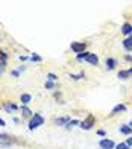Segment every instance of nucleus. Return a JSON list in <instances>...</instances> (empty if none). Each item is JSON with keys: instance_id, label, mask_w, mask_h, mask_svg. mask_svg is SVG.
Instances as JSON below:
<instances>
[{"instance_id": "obj_1", "label": "nucleus", "mask_w": 132, "mask_h": 149, "mask_svg": "<svg viewBox=\"0 0 132 149\" xmlns=\"http://www.w3.org/2000/svg\"><path fill=\"white\" fill-rule=\"evenodd\" d=\"M43 123H44V117L41 114H38V113H35V116H32V119H30V122H29V129L34 131L38 126H41Z\"/></svg>"}, {"instance_id": "obj_2", "label": "nucleus", "mask_w": 132, "mask_h": 149, "mask_svg": "<svg viewBox=\"0 0 132 149\" xmlns=\"http://www.w3.org/2000/svg\"><path fill=\"white\" fill-rule=\"evenodd\" d=\"M93 126H94V117L93 116H88L87 120L81 122V128H82V129H91Z\"/></svg>"}, {"instance_id": "obj_3", "label": "nucleus", "mask_w": 132, "mask_h": 149, "mask_svg": "<svg viewBox=\"0 0 132 149\" xmlns=\"http://www.w3.org/2000/svg\"><path fill=\"white\" fill-rule=\"evenodd\" d=\"M71 50L75 52V53H82V52H85V44L84 43H71Z\"/></svg>"}, {"instance_id": "obj_4", "label": "nucleus", "mask_w": 132, "mask_h": 149, "mask_svg": "<svg viewBox=\"0 0 132 149\" xmlns=\"http://www.w3.org/2000/svg\"><path fill=\"white\" fill-rule=\"evenodd\" d=\"M100 148L102 149H112L115 145H114V142L112 140H109V138H102V140H100Z\"/></svg>"}, {"instance_id": "obj_5", "label": "nucleus", "mask_w": 132, "mask_h": 149, "mask_svg": "<svg viewBox=\"0 0 132 149\" xmlns=\"http://www.w3.org/2000/svg\"><path fill=\"white\" fill-rule=\"evenodd\" d=\"M117 76H119V79H123V81H125V79H128L129 76H132V68H129V70H121V72H119Z\"/></svg>"}, {"instance_id": "obj_6", "label": "nucleus", "mask_w": 132, "mask_h": 149, "mask_svg": "<svg viewBox=\"0 0 132 149\" xmlns=\"http://www.w3.org/2000/svg\"><path fill=\"white\" fill-rule=\"evenodd\" d=\"M87 61L91 64V66H96V64L99 62V58L96 56V53H90L88 55V58H87Z\"/></svg>"}, {"instance_id": "obj_7", "label": "nucleus", "mask_w": 132, "mask_h": 149, "mask_svg": "<svg viewBox=\"0 0 132 149\" xmlns=\"http://www.w3.org/2000/svg\"><path fill=\"white\" fill-rule=\"evenodd\" d=\"M120 111H126V105H123V104L115 105L112 108V111H111V114H117V113H120Z\"/></svg>"}, {"instance_id": "obj_8", "label": "nucleus", "mask_w": 132, "mask_h": 149, "mask_svg": "<svg viewBox=\"0 0 132 149\" xmlns=\"http://www.w3.org/2000/svg\"><path fill=\"white\" fill-rule=\"evenodd\" d=\"M121 32H123L125 35H131V34H132V24L125 23V24H123V28H121Z\"/></svg>"}, {"instance_id": "obj_9", "label": "nucleus", "mask_w": 132, "mask_h": 149, "mask_svg": "<svg viewBox=\"0 0 132 149\" xmlns=\"http://www.w3.org/2000/svg\"><path fill=\"white\" fill-rule=\"evenodd\" d=\"M115 66H117V61H115L114 58H108V60H106V68H108V70H112Z\"/></svg>"}, {"instance_id": "obj_10", "label": "nucleus", "mask_w": 132, "mask_h": 149, "mask_svg": "<svg viewBox=\"0 0 132 149\" xmlns=\"http://www.w3.org/2000/svg\"><path fill=\"white\" fill-rule=\"evenodd\" d=\"M123 47H125L126 50H132V35L123 41Z\"/></svg>"}, {"instance_id": "obj_11", "label": "nucleus", "mask_w": 132, "mask_h": 149, "mask_svg": "<svg viewBox=\"0 0 132 149\" xmlns=\"http://www.w3.org/2000/svg\"><path fill=\"white\" fill-rule=\"evenodd\" d=\"M20 99H22L23 105H28V104L30 102V100H32V96L28 94V93H24V94H22V98H20Z\"/></svg>"}, {"instance_id": "obj_12", "label": "nucleus", "mask_w": 132, "mask_h": 149, "mask_svg": "<svg viewBox=\"0 0 132 149\" xmlns=\"http://www.w3.org/2000/svg\"><path fill=\"white\" fill-rule=\"evenodd\" d=\"M22 114H23V117H30L32 116V111H30L26 105H23L22 106Z\"/></svg>"}, {"instance_id": "obj_13", "label": "nucleus", "mask_w": 132, "mask_h": 149, "mask_svg": "<svg viewBox=\"0 0 132 149\" xmlns=\"http://www.w3.org/2000/svg\"><path fill=\"white\" fill-rule=\"evenodd\" d=\"M3 108H5V111H8V113H9V111H15V110H17V105H14V104H5Z\"/></svg>"}, {"instance_id": "obj_14", "label": "nucleus", "mask_w": 132, "mask_h": 149, "mask_svg": "<svg viewBox=\"0 0 132 149\" xmlns=\"http://www.w3.org/2000/svg\"><path fill=\"white\" fill-rule=\"evenodd\" d=\"M68 122H70V119H68V117H61V119H56L55 120V123L56 125H62V123H68Z\"/></svg>"}, {"instance_id": "obj_15", "label": "nucleus", "mask_w": 132, "mask_h": 149, "mask_svg": "<svg viewBox=\"0 0 132 149\" xmlns=\"http://www.w3.org/2000/svg\"><path fill=\"white\" fill-rule=\"evenodd\" d=\"M120 132H123V134H131L132 129L129 128V125H123V126H120Z\"/></svg>"}, {"instance_id": "obj_16", "label": "nucleus", "mask_w": 132, "mask_h": 149, "mask_svg": "<svg viewBox=\"0 0 132 149\" xmlns=\"http://www.w3.org/2000/svg\"><path fill=\"white\" fill-rule=\"evenodd\" d=\"M6 60H8V53L6 52H0V62L6 64Z\"/></svg>"}, {"instance_id": "obj_17", "label": "nucleus", "mask_w": 132, "mask_h": 149, "mask_svg": "<svg viewBox=\"0 0 132 149\" xmlns=\"http://www.w3.org/2000/svg\"><path fill=\"white\" fill-rule=\"evenodd\" d=\"M88 55H90L88 52H82V53H79V55H77V60H79V61H82V60H87V58H88Z\"/></svg>"}, {"instance_id": "obj_18", "label": "nucleus", "mask_w": 132, "mask_h": 149, "mask_svg": "<svg viewBox=\"0 0 132 149\" xmlns=\"http://www.w3.org/2000/svg\"><path fill=\"white\" fill-rule=\"evenodd\" d=\"M70 78H71V79H82V78H85V73L81 72L79 74H70Z\"/></svg>"}, {"instance_id": "obj_19", "label": "nucleus", "mask_w": 132, "mask_h": 149, "mask_svg": "<svg viewBox=\"0 0 132 149\" xmlns=\"http://www.w3.org/2000/svg\"><path fill=\"white\" fill-rule=\"evenodd\" d=\"M73 125H81V122H79V120H70L65 126H67V128H71Z\"/></svg>"}, {"instance_id": "obj_20", "label": "nucleus", "mask_w": 132, "mask_h": 149, "mask_svg": "<svg viewBox=\"0 0 132 149\" xmlns=\"http://www.w3.org/2000/svg\"><path fill=\"white\" fill-rule=\"evenodd\" d=\"M47 79H49V81H52V82H53V81H56V74L55 73H49V74H47Z\"/></svg>"}, {"instance_id": "obj_21", "label": "nucleus", "mask_w": 132, "mask_h": 149, "mask_svg": "<svg viewBox=\"0 0 132 149\" xmlns=\"http://www.w3.org/2000/svg\"><path fill=\"white\" fill-rule=\"evenodd\" d=\"M115 149H129V146L126 145V143H120V145L115 146Z\"/></svg>"}, {"instance_id": "obj_22", "label": "nucleus", "mask_w": 132, "mask_h": 149, "mask_svg": "<svg viewBox=\"0 0 132 149\" xmlns=\"http://www.w3.org/2000/svg\"><path fill=\"white\" fill-rule=\"evenodd\" d=\"M2 140H11V137H9L8 134H0V142H2Z\"/></svg>"}, {"instance_id": "obj_23", "label": "nucleus", "mask_w": 132, "mask_h": 149, "mask_svg": "<svg viewBox=\"0 0 132 149\" xmlns=\"http://www.w3.org/2000/svg\"><path fill=\"white\" fill-rule=\"evenodd\" d=\"M53 87H55V84L52 82V81H47V82H46V88L50 90V88H53Z\"/></svg>"}, {"instance_id": "obj_24", "label": "nucleus", "mask_w": 132, "mask_h": 149, "mask_svg": "<svg viewBox=\"0 0 132 149\" xmlns=\"http://www.w3.org/2000/svg\"><path fill=\"white\" fill-rule=\"evenodd\" d=\"M30 60H32V61H41V56H38V55H35V53H34V55L30 56Z\"/></svg>"}, {"instance_id": "obj_25", "label": "nucleus", "mask_w": 132, "mask_h": 149, "mask_svg": "<svg viewBox=\"0 0 132 149\" xmlns=\"http://www.w3.org/2000/svg\"><path fill=\"white\" fill-rule=\"evenodd\" d=\"M126 145H128V146H132V137H131V138H128V142H126Z\"/></svg>"}, {"instance_id": "obj_26", "label": "nucleus", "mask_w": 132, "mask_h": 149, "mask_svg": "<svg viewBox=\"0 0 132 149\" xmlns=\"http://www.w3.org/2000/svg\"><path fill=\"white\" fill-rule=\"evenodd\" d=\"M5 66H6V64H2V62H0V73L3 72V68H5Z\"/></svg>"}, {"instance_id": "obj_27", "label": "nucleus", "mask_w": 132, "mask_h": 149, "mask_svg": "<svg viewBox=\"0 0 132 149\" xmlns=\"http://www.w3.org/2000/svg\"><path fill=\"white\" fill-rule=\"evenodd\" d=\"M97 134L103 137V135H105V131H103V129H100V131H97Z\"/></svg>"}, {"instance_id": "obj_28", "label": "nucleus", "mask_w": 132, "mask_h": 149, "mask_svg": "<svg viewBox=\"0 0 132 149\" xmlns=\"http://www.w3.org/2000/svg\"><path fill=\"white\" fill-rule=\"evenodd\" d=\"M24 68H26V67H24V66H20V67H18V70H17V72H18V73H20V72H23V70H24Z\"/></svg>"}, {"instance_id": "obj_29", "label": "nucleus", "mask_w": 132, "mask_h": 149, "mask_svg": "<svg viewBox=\"0 0 132 149\" xmlns=\"http://www.w3.org/2000/svg\"><path fill=\"white\" fill-rule=\"evenodd\" d=\"M18 74H20V73H18L17 70H15V72H12V76H15V78H18Z\"/></svg>"}, {"instance_id": "obj_30", "label": "nucleus", "mask_w": 132, "mask_h": 149, "mask_svg": "<svg viewBox=\"0 0 132 149\" xmlns=\"http://www.w3.org/2000/svg\"><path fill=\"white\" fill-rule=\"evenodd\" d=\"M0 126H5V120L3 119H0Z\"/></svg>"}, {"instance_id": "obj_31", "label": "nucleus", "mask_w": 132, "mask_h": 149, "mask_svg": "<svg viewBox=\"0 0 132 149\" xmlns=\"http://www.w3.org/2000/svg\"><path fill=\"white\" fill-rule=\"evenodd\" d=\"M129 128H131V129H132V120L129 122Z\"/></svg>"}]
</instances>
